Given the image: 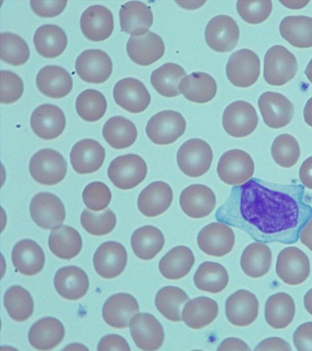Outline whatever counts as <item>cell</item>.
Instances as JSON below:
<instances>
[{
    "label": "cell",
    "instance_id": "83f0119b",
    "mask_svg": "<svg viewBox=\"0 0 312 351\" xmlns=\"http://www.w3.org/2000/svg\"><path fill=\"white\" fill-rule=\"evenodd\" d=\"M36 86L46 97L60 99L71 93L73 82L71 75L64 68L47 66L38 73Z\"/></svg>",
    "mask_w": 312,
    "mask_h": 351
},
{
    "label": "cell",
    "instance_id": "52a82bcc",
    "mask_svg": "<svg viewBox=\"0 0 312 351\" xmlns=\"http://www.w3.org/2000/svg\"><path fill=\"white\" fill-rule=\"evenodd\" d=\"M217 172L223 182L228 186H238L251 180L254 172V164L246 152L232 149L221 156Z\"/></svg>",
    "mask_w": 312,
    "mask_h": 351
},
{
    "label": "cell",
    "instance_id": "6da1fadb",
    "mask_svg": "<svg viewBox=\"0 0 312 351\" xmlns=\"http://www.w3.org/2000/svg\"><path fill=\"white\" fill-rule=\"evenodd\" d=\"M312 218L301 184H273L252 178L235 186L217 210L215 219L243 230L263 243L295 244Z\"/></svg>",
    "mask_w": 312,
    "mask_h": 351
},
{
    "label": "cell",
    "instance_id": "8d00e7d4",
    "mask_svg": "<svg viewBox=\"0 0 312 351\" xmlns=\"http://www.w3.org/2000/svg\"><path fill=\"white\" fill-rule=\"evenodd\" d=\"M272 254L269 246L263 242H256L245 249L241 257V267L247 276L262 278L269 271Z\"/></svg>",
    "mask_w": 312,
    "mask_h": 351
},
{
    "label": "cell",
    "instance_id": "1f68e13d",
    "mask_svg": "<svg viewBox=\"0 0 312 351\" xmlns=\"http://www.w3.org/2000/svg\"><path fill=\"white\" fill-rule=\"evenodd\" d=\"M219 314V306L214 300L200 297L190 300L182 311V321L189 328L200 330L212 324Z\"/></svg>",
    "mask_w": 312,
    "mask_h": 351
},
{
    "label": "cell",
    "instance_id": "60d3db41",
    "mask_svg": "<svg viewBox=\"0 0 312 351\" xmlns=\"http://www.w3.org/2000/svg\"><path fill=\"white\" fill-rule=\"evenodd\" d=\"M186 76L187 73L182 67L169 62L152 72L151 83L158 94L164 97L173 98L180 95L178 86Z\"/></svg>",
    "mask_w": 312,
    "mask_h": 351
},
{
    "label": "cell",
    "instance_id": "680465c9",
    "mask_svg": "<svg viewBox=\"0 0 312 351\" xmlns=\"http://www.w3.org/2000/svg\"><path fill=\"white\" fill-rule=\"evenodd\" d=\"M299 178L304 187L312 190V156L302 163L299 170Z\"/></svg>",
    "mask_w": 312,
    "mask_h": 351
},
{
    "label": "cell",
    "instance_id": "f35d334b",
    "mask_svg": "<svg viewBox=\"0 0 312 351\" xmlns=\"http://www.w3.org/2000/svg\"><path fill=\"white\" fill-rule=\"evenodd\" d=\"M165 245L163 232L156 227L146 226L134 232L131 245L138 258L145 261L154 258Z\"/></svg>",
    "mask_w": 312,
    "mask_h": 351
},
{
    "label": "cell",
    "instance_id": "11a10c76",
    "mask_svg": "<svg viewBox=\"0 0 312 351\" xmlns=\"http://www.w3.org/2000/svg\"><path fill=\"white\" fill-rule=\"evenodd\" d=\"M293 341L299 351H312V322L302 324L293 336Z\"/></svg>",
    "mask_w": 312,
    "mask_h": 351
},
{
    "label": "cell",
    "instance_id": "91938a15",
    "mask_svg": "<svg viewBox=\"0 0 312 351\" xmlns=\"http://www.w3.org/2000/svg\"><path fill=\"white\" fill-rule=\"evenodd\" d=\"M218 350H250V348L243 341L238 338H227L220 344Z\"/></svg>",
    "mask_w": 312,
    "mask_h": 351
},
{
    "label": "cell",
    "instance_id": "681fc988",
    "mask_svg": "<svg viewBox=\"0 0 312 351\" xmlns=\"http://www.w3.org/2000/svg\"><path fill=\"white\" fill-rule=\"evenodd\" d=\"M80 221L86 231L95 236L110 234L117 226V217L110 208H106L101 213L85 210L81 215Z\"/></svg>",
    "mask_w": 312,
    "mask_h": 351
},
{
    "label": "cell",
    "instance_id": "f1b7e54d",
    "mask_svg": "<svg viewBox=\"0 0 312 351\" xmlns=\"http://www.w3.org/2000/svg\"><path fill=\"white\" fill-rule=\"evenodd\" d=\"M54 286L62 298L69 301H77L86 295L89 287L88 278L86 272L78 267H65L56 272Z\"/></svg>",
    "mask_w": 312,
    "mask_h": 351
},
{
    "label": "cell",
    "instance_id": "9a60e30c",
    "mask_svg": "<svg viewBox=\"0 0 312 351\" xmlns=\"http://www.w3.org/2000/svg\"><path fill=\"white\" fill-rule=\"evenodd\" d=\"M205 35L210 48L215 52L228 53L237 47L239 28L232 17L216 16L208 23Z\"/></svg>",
    "mask_w": 312,
    "mask_h": 351
},
{
    "label": "cell",
    "instance_id": "bcb514c9",
    "mask_svg": "<svg viewBox=\"0 0 312 351\" xmlns=\"http://www.w3.org/2000/svg\"><path fill=\"white\" fill-rule=\"evenodd\" d=\"M75 108L81 119L89 123L97 122L104 117L107 101L103 93L87 89L76 99Z\"/></svg>",
    "mask_w": 312,
    "mask_h": 351
},
{
    "label": "cell",
    "instance_id": "db71d44e",
    "mask_svg": "<svg viewBox=\"0 0 312 351\" xmlns=\"http://www.w3.org/2000/svg\"><path fill=\"white\" fill-rule=\"evenodd\" d=\"M67 1H30L32 10L37 16L43 18H53L59 16L65 10Z\"/></svg>",
    "mask_w": 312,
    "mask_h": 351
},
{
    "label": "cell",
    "instance_id": "7a4b0ae2",
    "mask_svg": "<svg viewBox=\"0 0 312 351\" xmlns=\"http://www.w3.org/2000/svg\"><path fill=\"white\" fill-rule=\"evenodd\" d=\"M213 160L211 146L200 138L188 140L177 153L178 168L191 178H199L206 174L211 168Z\"/></svg>",
    "mask_w": 312,
    "mask_h": 351
},
{
    "label": "cell",
    "instance_id": "9f6ffc18",
    "mask_svg": "<svg viewBox=\"0 0 312 351\" xmlns=\"http://www.w3.org/2000/svg\"><path fill=\"white\" fill-rule=\"evenodd\" d=\"M97 350L99 351H130L131 349L128 343H127L123 337L116 335H111L104 337L103 339L100 341Z\"/></svg>",
    "mask_w": 312,
    "mask_h": 351
},
{
    "label": "cell",
    "instance_id": "6125c7cd",
    "mask_svg": "<svg viewBox=\"0 0 312 351\" xmlns=\"http://www.w3.org/2000/svg\"><path fill=\"white\" fill-rule=\"evenodd\" d=\"M304 119L305 123L312 127V97L309 99L304 108Z\"/></svg>",
    "mask_w": 312,
    "mask_h": 351
},
{
    "label": "cell",
    "instance_id": "4316f807",
    "mask_svg": "<svg viewBox=\"0 0 312 351\" xmlns=\"http://www.w3.org/2000/svg\"><path fill=\"white\" fill-rule=\"evenodd\" d=\"M120 25L125 34L141 36L148 33L154 23V14L149 6L142 2L125 3L119 11Z\"/></svg>",
    "mask_w": 312,
    "mask_h": 351
},
{
    "label": "cell",
    "instance_id": "f5cc1de1",
    "mask_svg": "<svg viewBox=\"0 0 312 351\" xmlns=\"http://www.w3.org/2000/svg\"><path fill=\"white\" fill-rule=\"evenodd\" d=\"M1 95L0 100L2 104H14L22 97L24 91L23 82L16 73L3 70L1 73Z\"/></svg>",
    "mask_w": 312,
    "mask_h": 351
},
{
    "label": "cell",
    "instance_id": "8992f818",
    "mask_svg": "<svg viewBox=\"0 0 312 351\" xmlns=\"http://www.w3.org/2000/svg\"><path fill=\"white\" fill-rule=\"evenodd\" d=\"M298 71L296 56L283 46L267 50L265 56L264 78L271 86H283L294 79Z\"/></svg>",
    "mask_w": 312,
    "mask_h": 351
},
{
    "label": "cell",
    "instance_id": "cb8c5ba5",
    "mask_svg": "<svg viewBox=\"0 0 312 351\" xmlns=\"http://www.w3.org/2000/svg\"><path fill=\"white\" fill-rule=\"evenodd\" d=\"M127 53L137 65L147 66L160 60L165 53L162 38L152 32L141 36H131L127 43Z\"/></svg>",
    "mask_w": 312,
    "mask_h": 351
},
{
    "label": "cell",
    "instance_id": "7c38bea8",
    "mask_svg": "<svg viewBox=\"0 0 312 351\" xmlns=\"http://www.w3.org/2000/svg\"><path fill=\"white\" fill-rule=\"evenodd\" d=\"M235 241L232 229L226 223L220 221L204 227L197 238L202 252L213 257H223L230 253Z\"/></svg>",
    "mask_w": 312,
    "mask_h": 351
},
{
    "label": "cell",
    "instance_id": "e575fe53",
    "mask_svg": "<svg viewBox=\"0 0 312 351\" xmlns=\"http://www.w3.org/2000/svg\"><path fill=\"white\" fill-rule=\"evenodd\" d=\"M194 264L192 250L186 246H177L161 259L158 269L164 278L176 280L187 276Z\"/></svg>",
    "mask_w": 312,
    "mask_h": 351
},
{
    "label": "cell",
    "instance_id": "4fadbf2b",
    "mask_svg": "<svg viewBox=\"0 0 312 351\" xmlns=\"http://www.w3.org/2000/svg\"><path fill=\"white\" fill-rule=\"evenodd\" d=\"M75 67L82 80L93 84H101L110 77L112 62L103 50L88 49L79 56Z\"/></svg>",
    "mask_w": 312,
    "mask_h": 351
},
{
    "label": "cell",
    "instance_id": "f907efd6",
    "mask_svg": "<svg viewBox=\"0 0 312 351\" xmlns=\"http://www.w3.org/2000/svg\"><path fill=\"white\" fill-rule=\"evenodd\" d=\"M82 199L88 208L94 212H100L109 206L112 193L106 184L94 182L88 184L84 190Z\"/></svg>",
    "mask_w": 312,
    "mask_h": 351
},
{
    "label": "cell",
    "instance_id": "be15d7a7",
    "mask_svg": "<svg viewBox=\"0 0 312 351\" xmlns=\"http://www.w3.org/2000/svg\"><path fill=\"white\" fill-rule=\"evenodd\" d=\"M304 304L305 309L312 315V289L304 295Z\"/></svg>",
    "mask_w": 312,
    "mask_h": 351
},
{
    "label": "cell",
    "instance_id": "836d02e7",
    "mask_svg": "<svg viewBox=\"0 0 312 351\" xmlns=\"http://www.w3.org/2000/svg\"><path fill=\"white\" fill-rule=\"evenodd\" d=\"M34 42L38 53L47 59L60 56L64 52L68 43L64 30L49 24L37 29Z\"/></svg>",
    "mask_w": 312,
    "mask_h": 351
},
{
    "label": "cell",
    "instance_id": "94428289",
    "mask_svg": "<svg viewBox=\"0 0 312 351\" xmlns=\"http://www.w3.org/2000/svg\"><path fill=\"white\" fill-rule=\"evenodd\" d=\"M299 239H300L302 244L312 252V218L302 228Z\"/></svg>",
    "mask_w": 312,
    "mask_h": 351
},
{
    "label": "cell",
    "instance_id": "f546056e",
    "mask_svg": "<svg viewBox=\"0 0 312 351\" xmlns=\"http://www.w3.org/2000/svg\"><path fill=\"white\" fill-rule=\"evenodd\" d=\"M12 261L23 276H34L42 271L46 258L42 247L36 241L25 239L14 246Z\"/></svg>",
    "mask_w": 312,
    "mask_h": 351
},
{
    "label": "cell",
    "instance_id": "d6a6232c",
    "mask_svg": "<svg viewBox=\"0 0 312 351\" xmlns=\"http://www.w3.org/2000/svg\"><path fill=\"white\" fill-rule=\"evenodd\" d=\"M180 93L186 99L195 104H207L217 93V84L211 75L205 73H193L180 82Z\"/></svg>",
    "mask_w": 312,
    "mask_h": 351
},
{
    "label": "cell",
    "instance_id": "ee69618b",
    "mask_svg": "<svg viewBox=\"0 0 312 351\" xmlns=\"http://www.w3.org/2000/svg\"><path fill=\"white\" fill-rule=\"evenodd\" d=\"M189 301L186 292L177 287L167 286L157 293L156 306L157 310L173 322L182 321V311L184 305Z\"/></svg>",
    "mask_w": 312,
    "mask_h": 351
},
{
    "label": "cell",
    "instance_id": "e7e4bbea",
    "mask_svg": "<svg viewBox=\"0 0 312 351\" xmlns=\"http://www.w3.org/2000/svg\"><path fill=\"white\" fill-rule=\"evenodd\" d=\"M305 75H307V78L312 83V60L308 64L307 70H305Z\"/></svg>",
    "mask_w": 312,
    "mask_h": 351
},
{
    "label": "cell",
    "instance_id": "d590c367",
    "mask_svg": "<svg viewBox=\"0 0 312 351\" xmlns=\"http://www.w3.org/2000/svg\"><path fill=\"white\" fill-rule=\"evenodd\" d=\"M265 320L269 326L283 330L294 320L296 304L294 300L284 292L272 295L265 304Z\"/></svg>",
    "mask_w": 312,
    "mask_h": 351
},
{
    "label": "cell",
    "instance_id": "3957f363",
    "mask_svg": "<svg viewBox=\"0 0 312 351\" xmlns=\"http://www.w3.org/2000/svg\"><path fill=\"white\" fill-rule=\"evenodd\" d=\"M29 172L36 182L44 186H54L64 180L67 163L60 152L43 149L31 158Z\"/></svg>",
    "mask_w": 312,
    "mask_h": 351
},
{
    "label": "cell",
    "instance_id": "74e56055",
    "mask_svg": "<svg viewBox=\"0 0 312 351\" xmlns=\"http://www.w3.org/2000/svg\"><path fill=\"white\" fill-rule=\"evenodd\" d=\"M49 247L56 257L70 260L78 256L82 250V240L75 229L62 226L53 229L51 232Z\"/></svg>",
    "mask_w": 312,
    "mask_h": 351
},
{
    "label": "cell",
    "instance_id": "f6af8a7d",
    "mask_svg": "<svg viewBox=\"0 0 312 351\" xmlns=\"http://www.w3.org/2000/svg\"><path fill=\"white\" fill-rule=\"evenodd\" d=\"M4 306L10 317L17 322L27 321L34 314V300L21 286H12L5 292Z\"/></svg>",
    "mask_w": 312,
    "mask_h": 351
},
{
    "label": "cell",
    "instance_id": "5b68a950",
    "mask_svg": "<svg viewBox=\"0 0 312 351\" xmlns=\"http://www.w3.org/2000/svg\"><path fill=\"white\" fill-rule=\"evenodd\" d=\"M187 121L182 114L173 110L158 112L146 125V134L152 143L158 145L173 144L183 136Z\"/></svg>",
    "mask_w": 312,
    "mask_h": 351
},
{
    "label": "cell",
    "instance_id": "7bdbcfd3",
    "mask_svg": "<svg viewBox=\"0 0 312 351\" xmlns=\"http://www.w3.org/2000/svg\"><path fill=\"white\" fill-rule=\"evenodd\" d=\"M228 280V271L225 267L211 261H206L200 265L194 276L196 288L212 293H218L224 291Z\"/></svg>",
    "mask_w": 312,
    "mask_h": 351
},
{
    "label": "cell",
    "instance_id": "4dcf8cb0",
    "mask_svg": "<svg viewBox=\"0 0 312 351\" xmlns=\"http://www.w3.org/2000/svg\"><path fill=\"white\" fill-rule=\"evenodd\" d=\"M64 336V326L58 319L44 317L31 327L29 341L36 350H49L58 346Z\"/></svg>",
    "mask_w": 312,
    "mask_h": 351
},
{
    "label": "cell",
    "instance_id": "44dd1931",
    "mask_svg": "<svg viewBox=\"0 0 312 351\" xmlns=\"http://www.w3.org/2000/svg\"><path fill=\"white\" fill-rule=\"evenodd\" d=\"M259 307L258 299L253 293L239 290L227 299L226 317L228 322L235 326H250L258 317Z\"/></svg>",
    "mask_w": 312,
    "mask_h": 351
},
{
    "label": "cell",
    "instance_id": "b9f144b4",
    "mask_svg": "<svg viewBox=\"0 0 312 351\" xmlns=\"http://www.w3.org/2000/svg\"><path fill=\"white\" fill-rule=\"evenodd\" d=\"M280 34L291 46L297 48L312 47V18L290 16L280 23Z\"/></svg>",
    "mask_w": 312,
    "mask_h": 351
},
{
    "label": "cell",
    "instance_id": "c3c4849f",
    "mask_svg": "<svg viewBox=\"0 0 312 351\" xmlns=\"http://www.w3.org/2000/svg\"><path fill=\"white\" fill-rule=\"evenodd\" d=\"M1 60L10 65L22 66L29 59L28 45L18 35L11 33L1 34Z\"/></svg>",
    "mask_w": 312,
    "mask_h": 351
},
{
    "label": "cell",
    "instance_id": "7402d4cb",
    "mask_svg": "<svg viewBox=\"0 0 312 351\" xmlns=\"http://www.w3.org/2000/svg\"><path fill=\"white\" fill-rule=\"evenodd\" d=\"M80 27L88 40L104 41L110 38L114 29L112 12L104 5L89 6L82 14Z\"/></svg>",
    "mask_w": 312,
    "mask_h": 351
},
{
    "label": "cell",
    "instance_id": "5bb4252c",
    "mask_svg": "<svg viewBox=\"0 0 312 351\" xmlns=\"http://www.w3.org/2000/svg\"><path fill=\"white\" fill-rule=\"evenodd\" d=\"M131 335L136 346L143 350H157L163 346L165 332L162 324L148 313L132 317L130 324Z\"/></svg>",
    "mask_w": 312,
    "mask_h": 351
},
{
    "label": "cell",
    "instance_id": "e0dca14e",
    "mask_svg": "<svg viewBox=\"0 0 312 351\" xmlns=\"http://www.w3.org/2000/svg\"><path fill=\"white\" fill-rule=\"evenodd\" d=\"M259 107L266 125L272 129L287 126L294 117V106L285 95L266 92L259 99Z\"/></svg>",
    "mask_w": 312,
    "mask_h": 351
},
{
    "label": "cell",
    "instance_id": "30bf717a",
    "mask_svg": "<svg viewBox=\"0 0 312 351\" xmlns=\"http://www.w3.org/2000/svg\"><path fill=\"white\" fill-rule=\"evenodd\" d=\"M30 215L36 226L45 230H53L62 226L66 210L56 195L49 193L36 195L30 203Z\"/></svg>",
    "mask_w": 312,
    "mask_h": 351
},
{
    "label": "cell",
    "instance_id": "816d5d0a",
    "mask_svg": "<svg viewBox=\"0 0 312 351\" xmlns=\"http://www.w3.org/2000/svg\"><path fill=\"white\" fill-rule=\"evenodd\" d=\"M239 14L243 20L250 24L262 23L269 17L272 11V3L266 1H246L241 0L237 3Z\"/></svg>",
    "mask_w": 312,
    "mask_h": 351
},
{
    "label": "cell",
    "instance_id": "484cf974",
    "mask_svg": "<svg viewBox=\"0 0 312 351\" xmlns=\"http://www.w3.org/2000/svg\"><path fill=\"white\" fill-rule=\"evenodd\" d=\"M173 200V190L169 184L163 182H155L149 184L140 193L138 207L143 215L154 218L167 212Z\"/></svg>",
    "mask_w": 312,
    "mask_h": 351
},
{
    "label": "cell",
    "instance_id": "ac0fdd59",
    "mask_svg": "<svg viewBox=\"0 0 312 351\" xmlns=\"http://www.w3.org/2000/svg\"><path fill=\"white\" fill-rule=\"evenodd\" d=\"M30 125L38 137L53 140L58 138L65 130V114L56 106L44 104L37 107L32 114Z\"/></svg>",
    "mask_w": 312,
    "mask_h": 351
},
{
    "label": "cell",
    "instance_id": "d4e9b609",
    "mask_svg": "<svg viewBox=\"0 0 312 351\" xmlns=\"http://www.w3.org/2000/svg\"><path fill=\"white\" fill-rule=\"evenodd\" d=\"M139 311L135 298L129 293H119L107 300L103 308V317L112 328L124 329L130 326L131 319Z\"/></svg>",
    "mask_w": 312,
    "mask_h": 351
},
{
    "label": "cell",
    "instance_id": "277c9868",
    "mask_svg": "<svg viewBox=\"0 0 312 351\" xmlns=\"http://www.w3.org/2000/svg\"><path fill=\"white\" fill-rule=\"evenodd\" d=\"M147 175V165L138 155L128 154L114 159L108 169V176L115 186L122 190L136 188Z\"/></svg>",
    "mask_w": 312,
    "mask_h": 351
},
{
    "label": "cell",
    "instance_id": "8fae6325",
    "mask_svg": "<svg viewBox=\"0 0 312 351\" xmlns=\"http://www.w3.org/2000/svg\"><path fill=\"white\" fill-rule=\"evenodd\" d=\"M310 271L309 258L300 249L289 247L279 253L276 273L284 283L292 286L302 285L308 279Z\"/></svg>",
    "mask_w": 312,
    "mask_h": 351
},
{
    "label": "cell",
    "instance_id": "6f0895ef",
    "mask_svg": "<svg viewBox=\"0 0 312 351\" xmlns=\"http://www.w3.org/2000/svg\"><path fill=\"white\" fill-rule=\"evenodd\" d=\"M254 350H291V348L282 338L271 337L261 342Z\"/></svg>",
    "mask_w": 312,
    "mask_h": 351
},
{
    "label": "cell",
    "instance_id": "ffe728a7",
    "mask_svg": "<svg viewBox=\"0 0 312 351\" xmlns=\"http://www.w3.org/2000/svg\"><path fill=\"white\" fill-rule=\"evenodd\" d=\"M180 206L190 218L200 219L211 214L216 206L213 191L204 184H192L180 195Z\"/></svg>",
    "mask_w": 312,
    "mask_h": 351
},
{
    "label": "cell",
    "instance_id": "603a6c76",
    "mask_svg": "<svg viewBox=\"0 0 312 351\" xmlns=\"http://www.w3.org/2000/svg\"><path fill=\"white\" fill-rule=\"evenodd\" d=\"M106 151L104 146L93 139H84L75 143L70 153L73 169L81 175L92 174L104 165Z\"/></svg>",
    "mask_w": 312,
    "mask_h": 351
},
{
    "label": "cell",
    "instance_id": "ab89813d",
    "mask_svg": "<svg viewBox=\"0 0 312 351\" xmlns=\"http://www.w3.org/2000/svg\"><path fill=\"white\" fill-rule=\"evenodd\" d=\"M103 135L106 142L115 149H125L134 143L138 136L135 125L122 117H114L106 123Z\"/></svg>",
    "mask_w": 312,
    "mask_h": 351
},
{
    "label": "cell",
    "instance_id": "7dc6e473",
    "mask_svg": "<svg viewBox=\"0 0 312 351\" xmlns=\"http://www.w3.org/2000/svg\"><path fill=\"white\" fill-rule=\"evenodd\" d=\"M300 146L296 138L288 134L278 136L272 145L274 161L283 168L289 169L297 164L300 158Z\"/></svg>",
    "mask_w": 312,
    "mask_h": 351
},
{
    "label": "cell",
    "instance_id": "2e32d148",
    "mask_svg": "<svg viewBox=\"0 0 312 351\" xmlns=\"http://www.w3.org/2000/svg\"><path fill=\"white\" fill-rule=\"evenodd\" d=\"M128 254L125 247L116 241L101 244L93 257L95 271L105 279H113L120 276L125 269Z\"/></svg>",
    "mask_w": 312,
    "mask_h": 351
},
{
    "label": "cell",
    "instance_id": "ba28073f",
    "mask_svg": "<svg viewBox=\"0 0 312 351\" xmlns=\"http://www.w3.org/2000/svg\"><path fill=\"white\" fill-rule=\"evenodd\" d=\"M260 69L258 55L252 50L243 49L231 55L227 63L226 74L235 86L248 88L257 82Z\"/></svg>",
    "mask_w": 312,
    "mask_h": 351
},
{
    "label": "cell",
    "instance_id": "9c48e42d",
    "mask_svg": "<svg viewBox=\"0 0 312 351\" xmlns=\"http://www.w3.org/2000/svg\"><path fill=\"white\" fill-rule=\"evenodd\" d=\"M259 117L256 108L245 101L228 106L222 117L225 131L234 138H245L256 130Z\"/></svg>",
    "mask_w": 312,
    "mask_h": 351
},
{
    "label": "cell",
    "instance_id": "d6986e66",
    "mask_svg": "<svg viewBox=\"0 0 312 351\" xmlns=\"http://www.w3.org/2000/svg\"><path fill=\"white\" fill-rule=\"evenodd\" d=\"M118 106L131 113L144 112L151 103L150 94L142 82L134 78L119 81L113 89Z\"/></svg>",
    "mask_w": 312,
    "mask_h": 351
}]
</instances>
